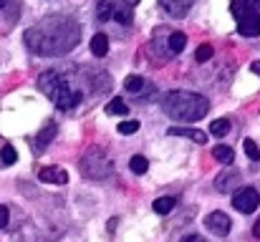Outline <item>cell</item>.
Masks as SVG:
<instances>
[{"instance_id": "cell-22", "label": "cell", "mask_w": 260, "mask_h": 242, "mask_svg": "<svg viewBox=\"0 0 260 242\" xmlns=\"http://www.w3.org/2000/svg\"><path fill=\"white\" fill-rule=\"evenodd\" d=\"M228 131H230V121L228 119H217V121L210 124V134L212 136H225Z\"/></svg>"}, {"instance_id": "cell-5", "label": "cell", "mask_w": 260, "mask_h": 242, "mask_svg": "<svg viewBox=\"0 0 260 242\" xmlns=\"http://www.w3.org/2000/svg\"><path fill=\"white\" fill-rule=\"evenodd\" d=\"M79 169L91 182H104V179L114 177V161L106 154V149H101V147H91L79 161Z\"/></svg>"}, {"instance_id": "cell-21", "label": "cell", "mask_w": 260, "mask_h": 242, "mask_svg": "<svg viewBox=\"0 0 260 242\" xmlns=\"http://www.w3.org/2000/svg\"><path fill=\"white\" fill-rule=\"evenodd\" d=\"M212 56H215V48H212L210 43H202V46L194 51V61H197V63H207Z\"/></svg>"}, {"instance_id": "cell-18", "label": "cell", "mask_w": 260, "mask_h": 242, "mask_svg": "<svg viewBox=\"0 0 260 242\" xmlns=\"http://www.w3.org/2000/svg\"><path fill=\"white\" fill-rule=\"evenodd\" d=\"M152 207H154V212H157V215H170L174 207H177V199H174V197H159Z\"/></svg>"}, {"instance_id": "cell-4", "label": "cell", "mask_w": 260, "mask_h": 242, "mask_svg": "<svg viewBox=\"0 0 260 242\" xmlns=\"http://www.w3.org/2000/svg\"><path fill=\"white\" fill-rule=\"evenodd\" d=\"M230 13L235 18L240 36H245V38L260 36V0H233Z\"/></svg>"}, {"instance_id": "cell-16", "label": "cell", "mask_w": 260, "mask_h": 242, "mask_svg": "<svg viewBox=\"0 0 260 242\" xmlns=\"http://www.w3.org/2000/svg\"><path fill=\"white\" fill-rule=\"evenodd\" d=\"M212 157L220 161V164L230 166V164L235 161V152H233L230 147H222V144H220V147H215V149H212Z\"/></svg>"}, {"instance_id": "cell-27", "label": "cell", "mask_w": 260, "mask_h": 242, "mask_svg": "<svg viewBox=\"0 0 260 242\" xmlns=\"http://www.w3.org/2000/svg\"><path fill=\"white\" fill-rule=\"evenodd\" d=\"M8 222H10V210L5 204H0V230H5Z\"/></svg>"}, {"instance_id": "cell-19", "label": "cell", "mask_w": 260, "mask_h": 242, "mask_svg": "<svg viewBox=\"0 0 260 242\" xmlns=\"http://www.w3.org/2000/svg\"><path fill=\"white\" fill-rule=\"evenodd\" d=\"M126 111H129V106H126L121 98H111V101L106 103V114H109V116H124Z\"/></svg>"}, {"instance_id": "cell-11", "label": "cell", "mask_w": 260, "mask_h": 242, "mask_svg": "<svg viewBox=\"0 0 260 242\" xmlns=\"http://www.w3.org/2000/svg\"><path fill=\"white\" fill-rule=\"evenodd\" d=\"M167 134H170V136H184V139H192V142H197V144H205V142H207V134H205V131H200V129H189V126H170Z\"/></svg>"}, {"instance_id": "cell-2", "label": "cell", "mask_w": 260, "mask_h": 242, "mask_svg": "<svg viewBox=\"0 0 260 242\" xmlns=\"http://www.w3.org/2000/svg\"><path fill=\"white\" fill-rule=\"evenodd\" d=\"M165 114L174 121H200L210 111V101L194 91H170L162 98Z\"/></svg>"}, {"instance_id": "cell-24", "label": "cell", "mask_w": 260, "mask_h": 242, "mask_svg": "<svg viewBox=\"0 0 260 242\" xmlns=\"http://www.w3.org/2000/svg\"><path fill=\"white\" fill-rule=\"evenodd\" d=\"M243 149H245V157L250 161H260V149L253 139H245V142H243Z\"/></svg>"}, {"instance_id": "cell-17", "label": "cell", "mask_w": 260, "mask_h": 242, "mask_svg": "<svg viewBox=\"0 0 260 242\" xmlns=\"http://www.w3.org/2000/svg\"><path fill=\"white\" fill-rule=\"evenodd\" d=\"M111 8H114L111 0H96V20L109 23L111 20Z\"/></svg>"}, {"instance_id": "cell-29", "label": "cell", "mask_w": 260, "mask_h": 242, "mask_svg": "<svg viewBox=\"0 0 260 242\" xmlns=\"http://www.w3.org/2000/svg\"><path fill=\"white\" fill-rule=\"evenodd\" d=\"M250 71H253V74H258V76H260V61H253V63H250Z\"/></svg>"}, {"instance_id": "cell-6", "label": "cell", "mask_w": 260, "mask_h": 242, "mask_svg": "<svg viewBox=\"0 0 260 242\" xmlns=\"http://www.w3.org/2000/svg\"><path fill=\"white\" fill-rule=\"evenodd\" d=\"M260 204V192L255 187H240L233 194V207L243 215H253Z\"/></svg>"}, {"instance_id": "cell-12", "label": "cell", "mask_w": 260, "mask_h": 242, "mask_svg": "<svg viewBox=\"0 0 260 242\" xmlns=\"http://www.w3.org/2000/svg\"><path fill=\"white\" fill-rule=\"evenodd\" d=\"M159 3L172 18H182V15H187V10L192 8L194 0H159Z\"/></svg>"}, {"instance_id": "cell-31", "label": "cell", "mask_w": 260, "mask_h": 242, "mask_svg": "<svg viewBox=\"0 0 260 242\" xmlns=\"http://www.w3.org/2000/svg\"><path fill=\"white\" fill-rule=\"evenodd\" d=\"M5 5H8V0H0V10H3V8H5Z\"/></svg>"}, {"instance_id": "cell-7", "label": "cell", "mask_w": 260, "mask_h": 242, "mask_svg": "<svg viewBox=\"0 0 260 242\" xmlns=\"http://www.w3.org/2000/svg\"><path fill=\"white\" fill-rule=\"evenodd\" d=\"M205 227L212 232V235H217V237H225V235H230V230H233V222H230V217L225 215V212H210L207 217H205Z\"/></svg>"}, {"instance_id": "cell-3", "label": "cell", "mask_w": 260, "mask_h": 242, "mask_svg": "<svg viewBox=\"0 0 260 242\" xmlns=\"http://www.w3.org/2000/svg\"><path fill=\"white\" fill-rule=\"evenodd\" d=\"M38 88L53 101L56 109L61 111H69V109H76L81 101H84V91L76 88L71 79L61 71H43L38 76Z\"/></svg>"}, {"instance_id": "cell-25", "label": "cell", "mask_w": 260, "mask_h": 242, "mask_svg": "<svg viewBox=\"0 0 260 242\" xmlns=\"http://www.w3.org/2000/svg\"><path fill=\"white\" fill-rule=\"evenodd\" d=\"M0 159H3V164H15V161H18L15 147H13V144H5V147L0 149Z\"/></svg>"}, {"instance_id": "cell-23", "label": "cell", "mask_w": 260, "mask_h": 242, "mask_svg": "<svg viewBox=\"0 0 260 242\" xmlns=\"http://www.w3.org/2000/svg\"><path fill=\"white\" fill-rule=\"evenodd\" d=\"M124 88L129 91V93H139L142 88H144V79L142 76H126V81H124Z\"/></svg>"}, {"instance_id": "cell-28", "label": "cell", "mask_w": 260, "mask_h": 242, "mask_svg": "<svg viewBox=\"0 0 260 242\" xmlns=\"http://www.w3.org/2000/svg\"><path fill=\"white\" fill-rule=\"evenodd\" d=\"M182 242H207V240H205V237H200V235H187Z\"/></svg>"}, {"instance_id": "cell-8", "label": "cell", "mask_w": 260, "mask_h": 242, "mask_svg": "<svg viewBox=\"0 0 260 242\" xmlns=\"http://www.w3.org/2000/svg\"><path fill=\"white\" fill-rule=\"evenodd\" d=\"M38 182L43 184H69V171L61 166H43L38 171Z\"/></svg>"}, {"instance_id": "cell-15", "label": "cell", "mask_w": 260, "mask_h": 242, "mask_svg": "<svg viewBox=\"0 0 260 242\" xmlns=\"http://www.w3.org/2000/svg\"><path fill=\"white\" fill-rule=\"evenodd\" d=\"M184 46H187V36L182 30H170V41H167L170 53H182Z\"/></svg>"}, {"instance_id": "cell-26", "label": "cell", "mask_w": 260, "mask_h": 242, "mask_svg": "<svg viewBox=\"0 0 260 242\" xmlns=\"http://www.w3.org/2000/svg\"><path fill=\"white\" fill-rule=\"evenodd\" d=\"M139 126H142V124H139L137 119L121 121V124H119V134H124V136H129V134H137V131H139Z\"/></svg>"}, {"instance_id": "cell-1", "label": "cell", "mask_w": 260, "mask_h": 242, "mask_svg": "<svg viewBox=\"0 0 260 242\" xmlns=\"http://www.w3.org/2000/svg\"><path fill=\"white\" fill-rule=\"evenodd\" d=\"M23 38H25V46L36 56L56 58V56L71 53L79 46L81 25L66 15H51V18L41 20L38 25H30Z\"/></svg>"}, {"instance_id": "cell-13", "label": "cell", "mask_w": 260, "mask_h": 242, "mask_svg": "<svg viewBox=\"0 0 260 242\" xmlns=\"http://www.w3.org/2000/svg\"><path fill=\"white\" fill-rule=\"evenodd\" d=\"M111 20H116V23H121V25H132V5H126V3H114V8H111Z\"/></svg>"}, {"instance_id": "cell-9", "label": "cell", "mask_w": 260, "mask_h": 242, "mask_svg": "<svg viewBox=\"0 0 260 242\" xmlns=\"http://www.w3.org/2000/svg\"><path fill=\"white\" fill-rule=\"evenodd\" d=\"M238 182H240V171L228 169V171L217 174V179H215V189L222 192V194H228V192H235V189H238Z\"/></svg>"}, {"instance_id": "cell-14", "label": "cell", "mask_w": 260, "mask_h": 242, "mask_svg": "<svg viewBox=\"0 0 260 242\" xmlns=\"http://www.w3.org/2000/svg\"><path fill=\"white\" fill-rule=\"evenodd\" d=\"M91 53H93L96 58H104V56L109 53V38H106L104 33H96V36L91 38Z\"/></svg>"}, {"instance_id": "cell-30", "label": "cell", "mask_w": 260, "mask_h": 242, "mask_svg": "<svg viewBox=\"0 0 260 242\" xmlns=\"http://www.w3.org/2000/svg\"><path fill=\"white\" fill-rule=\"evenodd\" d=\"M253 235H255V237H258V240H260V217H258V222L253 225Z\"/></svg>"}, {"instance_id": "cell-10", "label": "cell", "mask_w": 260, "mask_h": 242, "mask_svg": "<svg viewBox=\"0 0 260 242\" xmlns=\"http://www.w3.org/2000/svg\"><path fill=\"white\" fill-rule=\"evenodd\" d=\"M56 131H58V126H56V121H48L38 134H36V139H33V149L36 152H43L51 142H53V136H56Z\"/></svg>"}, {"instance_id": "cell-20", "label": "cell", "mask_w": 260, "mask_h": 242, "mask_svg": "<svg viewBox=\"0 0 260 242\" xmlns=\"http://www.w3.org/2000/svg\"><path fill=\"white\" fill-rule=\"evenodd\" d=\"M129 169H132L134 174H147L149 161H147V157H142V154H134V157L129 159Z\"/></svg>"}]
</instances>
